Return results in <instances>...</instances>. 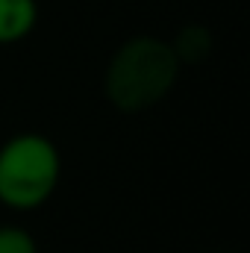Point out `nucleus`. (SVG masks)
<instances>
[{
  "instance_id": "obj_1",
  "label": "nucleus",
  "mask_w": 250,
  "mask_h": 253,
  "mask_svg": "<svg viewBox=\"0 0 250 253\" xmlns=\"http://www.w3.org/2000/svg\"><path fill=\"white\" fill-rule=\"evenodd\" d=\"M180 68L183 62L171 42L156 36H132L109 56L103 71V94L124 115L144 112L171 94L180 80Z\"/></svg>"
},
{
  "instance_id": "obj_5",
  "label": "nucleus",
  "mask_w": 250,
  "mask_h": 253,
  "mask_svg": "<svg viewBox=\"0 0 250 253\" xmlns=\"http://www.w3.org/2000/svg\"><path fill=\"white\" fill-rule=\"evenodd\" d=\"M0 253H39V245L24 227L3 224L0 227Z\"/></svg>"
},
{
  "instance_id": "obj_4",
  "label": "nucleus",
  "mask_w": 250,
  "mask_h": 253,
  "mask_svg": "<svg viewBox=\"0 0 250 253\" xmlns=\"http://www.w3.org/2000/svg\"><path fill=\"white\" fill-rule=\"evenodd\" d=\"M171 47H174V53L180 56V62H200L206 53H209V47H212V42H209V33L203 30V27H186L180 36H177V42H171Z\"/></svg>"
},
{
  "instance_id": "obj_2",
  "label": "nucleus",
  "mask_w": 250,
  "mask_h": 253,
  "mask_svg": "<svg viewBox=\"0 0 250 253\" xmlns=\"http://www.w3.org/2000/svg\"><path fill=\"white\" fill-rule=\"evenodd\" d=\"M62 177V156L47 135L18 132L0 147V203L15 212L39 209Z\"/></svg>"
},
{
  "instance_id": "obj_3",
  "label": "nucleus",
  "mask_w": 250,
  "mask_h": 253,
  "mask_svg": "<svg viewBox=\"0 0 250 253\" xmlns=\"http://www.w3.org/2000/svg\"><path fill=\"white\" fill-rule=\"evenodd\" d=\"M39 24L36 0H0V44L24 42Z\"/></svg>"
}]
</instances>
